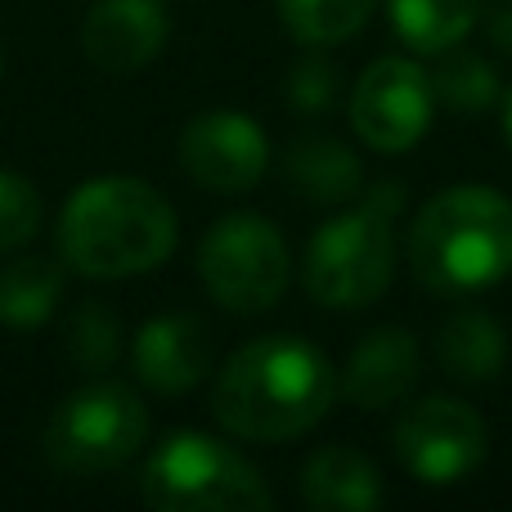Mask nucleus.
Listing matches in <instances>:
<instances>
[{
    "instance_id": "nucleus-1",
    "label": "nucleus",
    "mask_w": 512,
    "mask_h": 512,
    "mask_svg": "<svg viewBox=\"0 0 512 512\" xmlns=\"http://www.w3.org/2000/svg\"><path fill=\"white\" fill-rule=\"evenodd\" d=\"M337 400V369L315 342L270 333L239 346L221 364L212 414L239 441L283 445L328 418Z\"/></svg>"
},
{
    "instance_id": "nucleus-2",
    "label": "nucleus",
    "mask_w": 512,
    "mask_h": 512,
    "mask_svg": "<svg viewBox=\"0 0 512 512\" xmlns=\"http://www.w3.org/2000/svg\"><path fill=\"white\" fill-rule=\"evenodd\" d=\"M59 256L86 279L149 274L176 248V207L135 176L86 180L59 212Z\"/></svg>"
},
{
    "instance_id": "nucleus-3",
    "label": "nucleus",
    "mask_w": 512,
    "mask_h": 512,
    "mask_svg": "<svg viewBox=\"0 0 512 512\" xmlns=\"http://www.w3.org/2000/svg\"><path fill=\"white\" fill-rule=\"evenodd\" d=\"M414 279L436 297H468L512 274V198L490 185H450L409 225Z\"/></svg>"
},
{
    "instance_id": "nucleus-4",
    "label": "nucleus",
    "mask_w": 512,
    "mask_h": 512,
    "mask_svg": "<svg viewBox=\"0 0 512 512\" xmlns=\"http://www.w3.org/2000/svg\"><path fill=\"white\" fill-rule=\"evenodd\" d=\"M405 212V185L382 180L364 189L351 212H337L315 230L301 279L328 310H364L387 292L396 274V216Z\"/></svg>"
},
{
    "instance_id": "nucleus-5",
    "label": "nucleus",
    "mask_w": 512,
    "mask_h": 512,
    "mask_svg": "<svg viewBox=\"0 0 512 512\" xmlns=\"http://www.w3.org/2000/svg\"><path fill=\"white\" fill-rule=\"evenodd\" d=\"M140 495L158 512H261L274 504L261 472L207 432H171L144 463Z\"/></svg>"
},
{
    "instance_id": "nucleus-6",
    "label": "nucleus",
    "mask_w": 512,
    "mask_h": 512,
    "mask_svg": "<svg viewBox=\"0 0 512 512\" xmlns=\"http://www.w3.org/2000/svg\"><path fill=\"white\" fill-rule=\"evenodd\" d=\"M149 436L140 396L122 382H90L72 391L45 423V459L68 477H95L135 459Z\"/></svg>"
},
{
    "instance_id": "nucleus-7",
    "label": "nucleus",
    "mask_w": 512,
    "mask_h": 512,
    "mask_svg": "<svg viewBox=\"0 0 512 512\" xmlns=\"http://www.w3.org/2000/svg\"><path fill=\"white\" fill-rule=\"evenodd\" d=\"M198 274L216 306L234 315H265L292 279V252L279 225L256 212L221 216L198 243Z\"/></svg>"
},
{
    "instance_id": "nucleus-8",
    "label": "nucleus",
    "mask_w": 512,
    "mask_h": 512,
    "mask_svg": "<svg viewBox=\"0 0 512 512\" xmlns=\"http://www.w3.org/2000/svg\"><path fill=\"white\" fill-rule=\"evenodd\" d=\"M486 418L459 396H427L396 423V459L423 486H459L486 463Z\"/></svg>"
},
{
    "instance_id": "nucleus-9",
    "label": "nucleus",
    "mask_w": 512,
    "mask_h": 512,
    "mask_svg": "<svg viewBox=\"0 0 512 512\" xmlns=\"http://www.w3.org/2000/svg\"><path fill=\"white\" fill-rule=\"evenodd\" d=\"M436 113L432 77L405 54L373 59L351 90V126L373 153H405L427 135Z\"/></svg>"
},
{
    "instance_id": "nucleus-10",
    "label": "nucleus",
    "mask_w": 512,
    "mask_h": 512,
    "mask_svg": "<svg viewBox=\"0 0 512 512\" xmlns=\"http://www.w3.org/2000/svg\"><path fill=\"white\" fill-rule=\"evenodd\" d=\"M265 162H270V140L239 108L198 113L180 131V167L212 194H248L265 176Z\"/></svg>"
},
{
    "instance_id": "nucleus-11",
    "label": "nucleus",
    "mask_w": 512,
    "mask_h": 512,
    "mask_svg": "<svg viewBox=\"0 0 512 512\" xmlns=\"http://www.w3.org/2000/svg\"><path fill=\"white\" fill-rule=\"evenodd\" d=\"M171 36L167 0H95L81 23V50L104 72H140Z\"/></svg>"
},
{
    "instance_id": "nucleus-12",
    "label": "nucleus",
    "mask_w": 512,
    "mask_h": 512,
    "mask_svg": "<svg viewBox=\"0 0 512 512\" xmlns=\"http://www.w3.org/2000/svg\"><path fill=\"white\" fill-rule=\"evenodd\" d=\"M135 373L149 391L158 396H185L198 382L212 373L216 346H212V328L198 315H158L135 333Z\"/></svg>"
},
{
    "instance_id": "nucleus-13",
    "label": "nucleus",
    "mask_w": 512,
    "mask_h": 512,
    "mask_svg": "<svg viewBox=\"0 0 512 512\" xmlns=\"http://www.w3.org/2000/svg\"><path fill=\"white\" fill-rule=\"evenodd\" d=\"M418 369H423V351H418V337L409 328L382 324L373 333L360 337V346L351 351L342 369V391L355 409H391L414 391Z\"/></svg>"
},
{
    "instance_id": "nucleus-14",
    "label": "nucleus",
    "mask_w": 512,
    "mask_h": 512,
    "mask_svg": "<svg viewBox=\"0 0 512 512\" xmlns=\"http://www.w3.org/2000/svg\"><path fill=\"white\" fill-rule=\"evenodd\" d=\"M301 499L315 512H369L387 499L382 472L351 445H328L310 454L301 472Z\"/></svg>"
},
{
    "instance_id": "nucleus-15",
    "label": "nucleus",
    "mask_w": 512,
    "mask_h": 512,
    "mask_svg": "<svg viewBox=\"0 0 512 512\" xmlns=\"http://www.w3.org/2000/svg\"><path fill=\"white\" fill-rule=\"evenodd\" d=\"M436 360L459 382H495L508 364V337L490 310H454L436 328Z\"/></svg>"
},
{
    "instance_id": "nucleus-16",
    "label": "nucleus",
    "mask_w": 512,
    "mask_h": 512,
    "mask_svg": "<svg viewBox=\"0 0 512 512\" xmlns=\"http://www.w3.org/2000/svg\"><path fill=\"white\" fill-rule=\"evenodd\" d=\"M283 176L301 198L333 207V203H351L364 189V162L333 135H306V140H297L288 149Z\"/></svg>"
},
{
    "instance_id": "nucleus-17",
    "label": "nucleus",
    "mask_w": 512,
    "mask_h": 512,
    "mask_svg": "<svg viewBox=\"0 0 512 512\" xmlns=\"http://www.w3.org/2000/svg\"><path fill=\"white\" fill-rule=\"evenodd\" d=\"M387 9L396 36L427 59L463 45L481 23V0H387Z\"/></svg>"
},
{
    "instance_id": "nucleus-18",
    "label": "nucleus",
    "mask_w": 512,
    "mask_h": 512,
    "mask_svg": "<svg viewBox=\"0 0 512 512\" xmlns=\"http://www.w3.org/2000/svg\"><path fill=\"white\" fill-rule=\"evenodd\" d=\"M63 297V270L45 256H14L0 265V324L5 328H41Z\"/></svg>"
},
{
    "instance_id": "nucleus-19",
    "label": "nucleus",
    "mask_w": 512,
    "mask_h": 512,
    "mask_svg": "<svg viewBox=\"0 0 512 512\" xmlns=\"http://www.w3.org/2000/svg\"><path fill=\"white\" fill-rule=\"evenodd\" d=\"M373 9H378V0H279L283 27L292 32V41L310 45V50L360 36Z\"/></svg>"
},
{
    "instance_id": "nucleus-20",
    "label": "nucleus",
    "mask_w": 512,
    "mask_h": 512,
    "mask_svg": "<svg viewBox=\"0 0 512 512\" xmlns=\"http://www.w3.org/2000/svg\"><path fill=\"white\" fill-rule=\"evenodd\" d=\"M432 77V95H436V104H445V108H454V113H481V108H490V104H499V77H495V68H490L481 54H472V50H445V54H436V68L427 72Z\"/></svg>"
},
{
    "instance_id": "nucleus-21",
    "label": "nucleus",
    "mask_w": 512,
    "mask_h": 512,
    "mask_svg": "<svg viewBox=\"0 0 512 512\" xmlns=\"http://www.w3.org/2000/svg\"><path fill=\"white\" fill-rule=\"evenodd\" d=\"M63 346H68L72 364L81 373H104V369H113L117 351H122V324H117V315L108 306L86 301V306L72 310Z\"/></svg>"
},
{
    "instance_id": "nucleus-22",
    "label": "nucleus",
    "mask_w": 512,
    "mask_h": 512,
    "mask_svg": "<svg viewBox=\"0 0 512 512\" xmlns=\"http://www.w3.org/2000/svg\"><path fill=\"white\" fill-rule=\"evenodd\" d=\"M41 230V198L32 180L0 167V252H14L36 239Z\"/></svg>"
},
{
    "instance_id": "nucleus-23",
    "label": "nucleus",
    "mask_w": 512,
    "mask_h": 512,
    "mask_svg": "<svg viewBox=\"0 0 512 512\" xmlns=\"http://www.w3.org/2000/svg\"><path fill=\"white\" fill-rule=\"evenodd\" d=\"M337 99V68L324 54H306L292 63L288 72V104L297 113H328V104Z\"/></svg>"
},
{
    "instance_id": "nucleus-24",
    "label": "nucleus",
    "mask_w": 512,
    "mask_h": 512,
    "mask_svg": "<svg viewBox=\"0 0 512 512\" xmlns=\"http://www.w3.org/2000/svg\"><path fill=\"white\" fill-rule=\"evenodd\" d=\"M481 18H486L490 45L512 54V0H481Z\"/></svg>"
},
{
    "instance_id": "nucleus-25",
    "label": "nucleus",
    "mask_w": 512,
    "mask_h": 512,
    "mask_svg": "<svg viewBox=\"0 0 512 512\" xmlns=\"http://www.w3.org/2000/svg\"><path fill=\"white\" fill-rule=\"evenodd\" d=\"M499 104H504V135H508V144H512V86L499 95Z\"/></svg>"
},
{
    "instance_id": "nucleus-26",
    "label": "nucleus",
    "mask_w": 512,
    "mask_h": 512,
    "mask_svg": "<svg viewBox=\"0 0 512 512\" xmlns=\"http://www.w3.org/2000/svg\"><path fill=\"white\" fill-rule=\"evenodd\" d=\"M0 72H5V54H0Z\"/></svg>"
}]
</instances>
